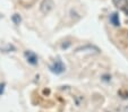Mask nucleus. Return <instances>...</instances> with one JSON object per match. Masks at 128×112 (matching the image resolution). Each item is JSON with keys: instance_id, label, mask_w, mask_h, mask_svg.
Here are the masks:
<instances>
[{"instance_id": "nucleus-3", "label": "nucleus", "mask_w": 128, "mask_h": 112, "mask_svg": "<svg viewBox=\"0 0 128 112\" xmlns=\"http://www.w3.org/2000/svg\"><path fill=\"white\" fill-rule=\"evenodd\" d=\"M76 52H88V53H100L99 48L92 45H85L76 49Z\"/></svg>"}, {"instance_id": "nucleus-4", "label": "nucleus", "mask_w": 128, "mask_h": 112, "mask_svg": "<svg viewBox=\"0 0 128 112\" xmlns=\"http://www.w3.org/2000/svg\"><path fill=\"white\" fill-rule=\"evenodd\" d=\"M24 56H25V58H26V60L28 61L31 65H36V63H38V57H36V54L34 53V52L25 51Z\"/></svg>"}, {"instance_id": "nucleus-6", "label": "nucleus", "mask_w": 128, "mask_h": 112, "mask_svg": "<svg viewBox=\"0 0 128 112\" xmlns=\"http://www.w3.org/2000/svg\"><path fill=\"white\" fill-rule=\"evenodd\" d=\"M112 2H114V5L117 8H121L122 9L125 7V5L127 3V0H112Z\"/></svg>"}, {"instance_id": "nucleus-7", "label": "nucleus", "mask_w": 128, "mask_h": 112, "mask_svg": "<svg viewBox=\"0 0 128 112\" xmlns=\"http://www.w3.org/2000/svg\"><path fill=\"white\" fill-rule=\"evenodd\" d=\"M12 20L14 22V24H16V25H18L20 23V20H22V18H20V16L18 14H14L12 16Z\"/></svg>"}, {"instance_id": "nucleus-8", "label": "nucleus", "mask_w": 128, "mask_h": 112, "mask_svg": "<svg viewBox=\"0 0 128 112\" xmlns=\"http://www.w3.org/2000/svg\"><path fill=\"white\" fill-rule=\"evenodd\" d=\"M4 91H5V83L0 84V95L4 93Z\"/></svg>"}, {"instance_id": "nucleus-5", "label": "nucleus", "mask_w": 128, "mask_h": 112, "mask_svg": "<svg viewBox=\"0 0 128 112\" xmlns=\"http://www.w3.org/2000/svg\"><path fill=\"white\" fill-rule=\"evenodd\" d=\"M110 22L114 26H120V19H119V15L117 12L110 15Z\"/></svg>"}, {"instance_id": "nucleus-9", "label": "nucleus", "mask_w": 128, "mask_h": 112, "mask_svg": "<svg viewBox=\"0 0 128 112\" xmlns=\"http://www.w3.org/2000/svg\"><path fill=\"white\" fill-rule=\"evenodd\" d=\"M122 10L125 11V14H126V15H128V3H126L125 7L122 8Z\"/></svg>"}, {"instance_id": "nucleus-2", "label": "nucleus", "mask_w": 128, "mask_h": 112, "mask_svg": "<svg viewBox=\"0 0 128 112\" xmlns=\"http://www.w3.org/2000/svg\"><path fill=\"white\" fill-rule=\"evenodd\" d=\"M50 70L54 74H61L65 71V66L60 60H57L50 66Z\"/></svg>"}, {"instance_id": "nucleus-1", "label": "nucleus", "mask_w": 128, "mask_h": 112, "mask_svg": "<svg viewBox=\"0 0 128 112\" xmlns=\"http://www.w3.org/2000/svg\"><path fill=\"white\" fill-rule=\"evenodd\" d=\"M54 7V2L52 0H42V2L40 3V10L42 14H49Z\"/></svg>"}]
</instances>
